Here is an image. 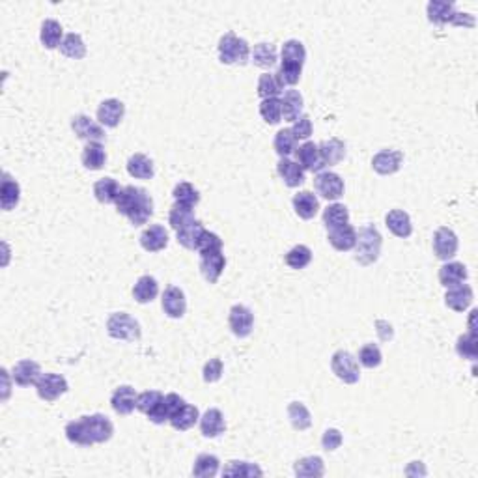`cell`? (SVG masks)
<instances>
[{"label":"cell","instance_id":"obj_1","mask_svg":"<svg viewBox=\"0 0 478 478\" xmlns=\"http://www.w3.org/2000/svg\"><path fill=\"white\" fill-rule=\"evenodd\" d=\"M114 206L116 212L127 217L133 226L146 225L148 219L153 215L152 196L148 194V191L135 185L122 187Z\"/></svg>","mask_w":478,"mask_h":478},{"label":"cell","instance_id":"obj_2","mask_svg":"<svg viewBox=\"0 0 478 478\" xmlns=\"http://www.w3.org/2000/svg\"><path fill=\"white\" fill-rule=\"evenodd\" d=\"M381 245L383 238L374 225L363 226L357 234V243H355V260L361 266H372L376 264L381 254Z\"/></svg>","mask_w":478,"mask_h":478},{"label":"cell","instance_id":"obj_3","mask_svg":"<svg viewBox=\"0 0 478 478\" xmlns=\"http://www.w3.org/2000/svg\"><path fill=\"white\" fill-rule=\"evenodd\" d=\"M251 58V47L243 38L234 32H226L219 40V60L226 66L247 64Z\"/></svg>","mask_w":478,"mask_h":478},{"label":"cell","instance_id":"obj_4","mask_svg":"<svg viewBox=\"0 0 478 478\" xmlns=\"http://www.w3.org/2000/svg\"><path fill=\"white\" fill-rule=\"evenodd\" d=\"M106 332L111 334V339L124 340V342H135L142 334L139 321L127 312L111 314V318L106 321Z\"/></svg>","mask_w":478,"mask_h":478},{"label":"cell","instance_id":"obj_5","mask_svg":"<svg viewBox=\"0 0 478 478\" xmlns=\"http://www.w3.org/2000/svg\"><path fill=\"white\" fill-rule=\"evenodd\" d=\"M331 370L340 381H344L345 385H355L361 379L357 358L353 357L350 352H345V350L334 352L331 358Z\"/></svg>","mask_w":478,"mask_h":478},{"label":"cell","instance_id":"obj_6","mask_svg":"<svg viewBox=\"0 0 478 478\" xmlns=\"http://www.w3.org/2000/svg\"><path fill=\"white\" fill-rule=\"evenodd\" d=\"M69 385H67V379L62 376V374L54 372H45L41 374V378L38 379L36 383V391H38V396L45 402H56V400L66 394Z\"/></svg>","mask_w":478,"mask_h":478},{"label":"cell","instance_id":"obj_7","mask_svg":"<svg viewBox=\"0 0 478 478\" xmlns=\"http://www.w3.org/2000/svg\"><path fill=\"white\" fill-rule=\"evenodd\" d=\"M314 187H316V193L321 196V198L331 200V202H337V200L344 194V179L340 178L337 172H318L316 178H314Z\"/></svg>","mask_w":478,"mask_h":478},{"label":"cell","instance_id":"obj_8","mask_svg":"<svg viewBox=\"0 0 478 478\" xmlns=\"http://www.w3.org/2000/svg\"><path fill=\"white\" fill-rule=\"evenodd\" d=\"M432 245H433V254H435L439 260L448 262V260L454 258L456 253H458V245H459L458 236H456L454 230H451V228L441 226V228H437L435 234H433Z\"/></svg>","mask_w":478,"mask_h":478},{"label":"cell","instance_id":"obj_9","mask_svg":"<svg viewBox=\"0 0 478 478\" xmlns=\"http://www.w3.org/2000/svg\"><path fill=\"white\" fill-rule=\"evenodd\" d=\"M228 326L238 339H247L254 329V314L245 305H234L228 312Z\"/></svg>","mask_w":478,"mask_h":478},{"label":"cell","instance_id":"obj_10","mask_svg":"<svg viewBox=\"0 0 478 478\" xmlns=\"http://www.w3.org/2000/svg\"><path fill=\"white\" fill-rule=\"evenodd\" d=\"M71 129L75 131V135L82 140H88V142H101L105 139V129L92 120L87 114H77L71 120Z\"/></svg>","mask_w":478,"mask_h":478},{"label":"cell","instance_id":"obj_11","mask_svg":"<svg viewBox=\"0 0 478 478\" xmlns=\"http://www.w3.org/2000/svg\"><path fill=\"white\" fill-rule=\"evenodd\" d=\"M161 305H163V310H165V314L168 318H183L187 312L185 293L181 292L178 286H168L165 292H163Z\"/></svg>","mask_w":478,"mask_h":478},{"label":"cell","instance_id":"obj_12","mask_svg":"<svg viewBox=\"0 0 478 478\" xmlns=\"http://www.w3.org/2000/svg\"><path fill=\"white\" fill-rule=\"evenodd\" d=\"M404 163V153L400 150H381L374 155L372 168L381 176H391L400 170Z\"/></svg>","mask_w":478,"mask_h":478},{"label":"cell","instance_id":"obj_13","mask_svg":"<svg viewBox=\"0 0 478 478\" xmlns=\"http://www.w3.org/2000/svg\"><path fill=\"white\" fill-rule=\"evenodd\" d=\"M12 378L19 387H30L38 383V379L41 378V366L32 361V358H25L15 363L12 368Z\"/></svg>","mask_w":478,"mask_h":478},{"label":"cell","instance_id":"obj_14","mask_svg":"<svg viewBox=\"0 0 478 478\" xmlns=\"http://www.w3.org/2000/svg\"><path fill=\"white\" fill-rule=\"evenodd\" d=\"M88 430H90V437H92L93 445L95 443H106L109 439L113 437L114 424L111 422V418L101 415V413H93V415H87Z\"/></svg>","mask_w":478,"mask_h":478},{"label":"cell","instance_id":"obj_15","mask_svg":"<svg viewBox=\"0 0 478 478\" xmlns=\"http://www.w3.org/2000/svg\"><path fill=\"white\" fill-rule=\"evenodd\" d=\"M327 239L332 245L334 251L339 253H348L355 249V243H357V230L353 228L350 223L344 226H339V228H332V230H327Z\"/></svg>","mask_w":478,"mask_h":478},{"label":"cell","instance_id":"obj_16","mask_svg":"<svg viewBox=\"0 0 478 478\" xmlns=\"http://www.w3.org/2000/svg\"><path fill=\"white\" fill-rule=\"evenodd\" d=\"M126 116V105L120 100H105L98 106V120L101 126L105 127H118L120 122Z\"/></svg>","mask_w":478,"mask_h":478},{"label":"cell","instance_id":"obj_17","mask_svg":"<svg viewBox=\"0 0 478 478\" xmlns=\"http://www.w3.org/2000/svg\"><path fill=\"white\" fill-rule=\"evenodd\" d=\"M226 267V258L223 251H217V253L202 254L200 256V271L204 275V279L209 282V284H215L217 280L220 279V275L225 271Z\"/></svg>","mask_w":478,"mask_h":478},{"label":"cell","instance_id":"obj_18","mask_svg":"<svg viewBox=\"0 0 478 478\" xmlns=\"http://www.w3.org/2000/svg\"><path fill=\"white\" fill-rule=\"evenodd\" d=\"M139 241L140 247L148 253H159L168 245V232L165 230V226L152 225L140 234Z\"/></svg>","mask_w":478,"mask_h":478},{"label":"cell","instance_id":"obj_19","mask_svg":"<svg viewBox=\"0 0 478 478\" xmlns=\"http://www.w3.org/2000/svg\"><path fill=\"white\" fill-rule=\"evenodd\" d=\"M139 394L131 385H120L111 396V405L118 415H131L137 407Z\"/></svg>","mask_w":478,"mask_h":478},{"label":"cell","instance_id":"obj_20","mask_svg":"<svg viewBox=\"0 0 478 478\" xmlns=\"http://www.w3.org/2000/svg\"><path fill=\"white\" fill-rule=\"evenodd\" d=\"M473 288L469 284H459L454 288H448L445 295V305L452 308L454 312H465L473 303Z\"/></svg>","mask_w":478,"mask_h":478},{"label":"cell","instance_id":"obj_21","mask_svg":"<svg viewBox=\"0 0 478 478\" xmlns=\"http://www.w3.org/2000/svg\"><path fill=\"white\" fill-rule=\"evenodd\" d=\"M295 155H297V163L301 165L303 170H310V172H321L323 168V161H321V155H319L318 144L314 142H305L295 150Z\"/></svg>","mask_w":478,"mask_h":478},{"label":"cell","instance_id":"obj_22","mask_svg":"<svg viewBox=\"0 0 478 478\" xmlns=\"http://www.w3.org/2000/svg\"><path fill=\"white\" fill-rule=\"evenodd\" d=\"M200 432L204 437H219L220 433H225L226 422L225 415L220 413V409L217 407H209L202 417H200Z\"/></svg>","mask_w":478,"mask_h":478},{"label":"cell","instance_id":"obj_23","mask_svg":"<svg viewBox=\"0 0 478 478\" xmlns=\"http://www.w3.org/2000/svg\"><path fill=\"white\" fill-rule=\"evenodd\" d=\"M467 279H469V271L462 262H446L445 266L439 267V282L441 286H445L446 290L464 284Z\"/></svg>","mask_w":478,"mask_h":478},{"label":"cell","instance_id":"obj_24","mask_svg":"<svg viewBox=\"0 0 478 478\" xmlns=\"http://www.w3.org/2000/svg\"><path fill=\"white\" fill-rule=\"evenodd\" d=\"M292 204L295 213H297L301 219H305V220L314 219L319 212L318 196H316L314 193H310V191H301V193L295 194L292 200Z\"/></svg>","mask_w":478,"mask_h":478},{"label":"cell","instance_id":"obj_25","mask_svg":"<svg viewBox=\"0 0 478 478\" xmlns=\"http://www.w3.org/2000/svg\"><path fill=\"white\" fill-rule=\"evenodd\" d=\"M387 228L391 230L396 238L405 239L413 234L411 217L404 212V209H391L385 217Z\"/></svg>","mask_w":478,"mask_h":478},{"label":"cell","instance_id":"obj_26","mask_svg":"<svg viewBox=\"0 0 478 478\" xmlns=\"http://www.w3.org/2000/svg\"><path fill=\"white\" fill-rule=\"evenodd\" d=\"M277 172L282 178L288 187H299L305 183V170L301 168L299 163L292 161L290 157H282L277 165Z\"/></svg>","mask_w":478,"mask_h":478},{"label":"cell","instance_id":"obj_27","mask_svg":"<svg viewBox=\"0 0 478 478\" xmlns=\"http://www.w3.org/2000/svg\"><path fill=\"white\" fill-rule=\"evenodd\" d=\"M21 198V187L8 172L2 174V185H0V204L4 212L14 209L19 204Z\"/></svg>","mask_w":478,"mask_h":478},{"label":"cell","instance_id":"obj_28","mask_svg":"<svg viewBox=\"0 0 478 478\" xmlns=\"http://www.w3.org/2000/svg\"><path fill=\"white\" fill-rule=\"evenodd\" d=\"M204 225L200 223L198 219L189 220L187 225H183L179 230H176V238H178V243L181 247H185L189 251H196V245H198L200 236L204 234Z\"/></svg>","mask_w":478,"mask_h":478},{"label":"cell","instance_id":"obj_29","mask_svg":"<svg viewBox=\"0 0 478 478\" xmlns=\"http://www.w3.org/2000/svg\"><path fill=\"white\" fill-rule=\"evenodd\" d=\"M198 420H200L198 407L193 404H187L185 402V404L179 407V411L176 413L168 422H170V426H172L174 430H178V432H187V430H191Z\"/></svg>","mask_w":478,"mask_h":478},{"label":"cell","instance_id":"obj_30","mask_svg":"<svg viewBox=\"0 0 478 478\" xmlns=\"http://www.w3.org/2000/svg\"><path fill=\"white\" fill-rule=\"evenodd\" d=\"M127 172L131 178L152 179L155 174V166H153V161L144 153H133L127 159Z\"/></svg>","mask_w":478,"mask_h":478},{"label":"cell","instance_id":"obj_31","mask_svg":"<svg viewBox=\"0 0 478 478\" xmlns=\"http://www.w3.org/2000/svg\"><path fill=\"white\" fill-rule=\"evenodd\" d=\"M157 293H159V284L150 275H142L133 286V297L140 305L152 303L153 299L157 297Z\"/></svg>","mask_w":478,"mask_h":478},{"label":"cell","instance_id":"obj_32","mask_svg":"<svg viewBox=\"0 0 478 478\" xmlns=\"http://www.w3.org/2000/svg\"><path fill=\"white\" fill-rule=\"evenodd\" d=\"M319 155L326 166L339 165L340 161L345 157V144L340 139H329L319 142Z\"/></svg>","mask_w":478,"mask_h":478},{"label":"cell","instance_id":"obj_33","mask_svg":"<svg viewBox=\"0 0 478 478\" xmlns=\"http://www.w3.org/2000/svg\"><path fill=\"white\" fill-rule=\"evenodd\" d=\"M428 19L433 25H446V23H452L454 19V14H456V8L452 2H445V0H432L428 2Z\"/></svg>","mask_w":478,"mask_h":478},{"label":"cell","instance_id":"obj_34","mask_svg":"<svg viewBox=\"0 0 478 478\" xmlns=\"http://www.w3.org/2000/svg\"><path fill=\"white\" fill-rule=\"evenodd\" d=\"M80 161L88 170H101L106 161L105 146L101 142H87V146L82 150V155H80Z\"/></svg>","mask_w":478,"mask_h":478},{"label":"cell","instance_id":"obj_35","mask_svg":"<svg viewBox=\"0 0 478 478\" xmlns=\"http://www.w3.org/2000/svg\"><path fill=\"white\" fill-rule=\"evenodd\" d=\"M282 118L286 122H295V120L303 114V95L299 93V90H286L284 95H282Z\"/></svg>","mask_w":478,"mask_h":478},{"label":"cell","instance_id":"obj_36","mask_svg":"<svg viewBox=\"0 0 478 478\" xmlns=\"http://www.w3.org/2000/svg\"><path fill=\"white\" fill-rule=\"evenodd\" d=\"M62 40H64V28H62V25H60L58 21H54V19L43 21V25H41V30H40L41 45L51 51V49L60 47Z\"/></svg>","mask_w":478,"mask_h":478},{"label":"cell","instance_id":"obj_37","mask_svg":"<svg viewBox=\"0 0 478 478\" xmlns=\"http://www.w3.org/2000/svg\"><path fill=\"white\" fill-rule=\"evenodd\" d=\"M66 437L69 443L79 446H92L93 441L90 437V430H88L87 420L84 417L77 418V420H71L67 422L66 426Z\"/></svg>","mask_w":478,"mask_h":478},{"label":"cell","instance_id":"obj_38","mask_svg":"<svg viewBox=\"0 0 478 478\" xmlns=\"http://www.w3.org/2000/svg\"><path fill=\"white\" fill-rule=\"evenodd\" d=\"M120 191H122V187L114 178H101L93 183V194L101 204H114Z\"/></svg>","mask_w":478,"mask_h":478},{"label":"cell","instance_id":"obj_39","mask_svg":"<svg viewBox=\"0 0 478 478\" xmlns=\"http://www.w3.org/2000/svg\"><path fill=\"white\" fill-rule=\"evenodd\" d=\"M280 64H290V66H301L306 60V49L299 40H288L282 45L280 51Z\"/></svg>","mask_w":478,"mask_h":478},{"label":"cell","instance_id":"obj_40","mask_svg":"<svg viewBox=\"0 0 478 478\" xmlns=\"http://www.w3.org/2000/svg\"><path fill=\"white\" fill-rule=\"evenodd\" d=\"M293 471H295L297 477L319 478L323 477L326 467H323V459L319 458V456H306V458H301L295 462Z\"/></svg>","mask_w":478,"mask_h":478},{"label":"cell","instance_id":"obj_41","mask_svg":"<svg viewBox=\"0 0 478 478\" xmlns=\"http://www.w3.org/2000/svg\"><path fill=\"white\" fill-rule=\"evenodd\" d=\"M288 418L297 432H305L312 426V415L306 409V405L301 402H292L288 405Z\"/></svg>","mask_w":478,"mask_h":478},{"label":"cell","instance_id":"obj_42","mask_svg":"<svg viewBox=\"0 0 478 478\" xmlns=\"http://www.w3.org/2000/svg\"><path fill=\"white\" fill-rule=\"evenodd\" d=\"M60 53L67 56V58H84L87 56V45H84V41L80 38V34H66L62 43H60Z\"/></svg>","mask_w":478,"mask_h":478},{"label":"cell","instance_id":"obj_43","mask_svg":"<svg viewBox=\"0 0 478 478\" xmlns=\"http://www.w3.org/2000/svg\"><path fill=\"white\" fill-rule=\"evenodd\" d=\"M251 58H253L254 66L269 69L277 64V47L273 43H258L251 51Z\"/></svg>","mask_w":478,"mask_h":478},{"label":"cell","instance_id":"obj_44","mask_svg":"<svg viewBox=\"0 0 478 478\" xmlns=\"http://www.w3.org/2000/svg\"><path fill=\"white\" fill-rule=\"evenodd\" d=\"M348 223H350V212H348V207L344 204L334 202V204L323 209V225H326L327 230L339 228V226H344Z\"/></svg>","mask_w":478,"mask_h":478},{"label":"cell","instance_id":"obj_45","mask_svg":"<svg viewBox=\"0 0 478 478\" xmlns=\"http://www.w3.org/2000/svg\"><path fill=\"white\" fill-rule=\"evenodd\" d=\"M219 458L213 454H198L194 459L193 475L200 478H213L219 473Z\"/></svg>","mask_w":478,"mask_h":478},{"label":"cell","instance_id":"obj_46","mask_svg":"<svg viewBox=\"0 0 478 478\" xmlns=\"http://www.w3.org/2000/svg\"><path fill=\"white\" fill-rule=\"evenodd\" d=\"M273 148H275V152L280 155V159H282V157H290V155L297 150V139H295V135L292 133V129H280L279 133L275 135Z\"/></svg>","mask_w":478,"mask_h":478},{"label":"cell","instance_id":"obj_47","mask_svg":"<svg viewBox=\"0 0 478 478\" xmlns=\"http://www.w3.org/2000/svg\"><path fill=\"white\" fill-rule=\"evenodd\" d=\"M172 196L176 200V204L185 207H194L200 202V193L189 181H181V183L174 187Z\"/></svg>","mask_w":478,"mask_h":478},{"label":"cell","instance_id":"obj_48","mask_svg":"<svg viewBox=\"0 0 478 478\" xmlns=\"http://www.w3.org/2000/svg\"><path fill=\"white\" fill-rule=\"evenodd\" d=\"M456 353H458L462 358H467V361H475L478 357V339L477 332H465V334H459L458 340H456Z\"/></svg>","mask_w":478,"mask_h":478},{"label":"cell","instance_id":"obj_49","mask_svg":"<svg viewBox=\"0 0 478 478\" xmlns=\"http://www.w3.org/2000/svg\"><path fill=\"white\" fill-rule=\"evenodd\" d=\"M223 475H225V477H262L264 471H262L256 464L234 459V462H228Z\"/></svg>","mask_w":478,"mask_h":478},{"label":"cell","instance_id":"obj_50","mask_svg":"<svg viewBox=\"0 0 478 478\" xmlns=\"http://www.w3.org/2000/svg\"><path fill=\"white\" fill-rule=\"evenodd\" d=\"M286 264L292 269H305L312 262V251L306 245H295L286 254Z\"/></svg>","mask_w":478,"mask_h":478},{"label":"cell","instance_id":"obj_51","mask_svg":"<svg viewBox=\"0 0 478 478\" xmlns=\"http://www.w3.org/2000/svg\"><path fill=\"white\" fill-rule=\"evenodd\" d=\"M260 114L266 120L269 126H277L282 120V101L279 98H269V100L260 101Z\"/></svg>","mask_w":478,"mask_h":478},{"label":"cell","instance_id":"obj_52","mask_svg":"<svg viewBox=\"0 0 478 478\" xmlns=\"http://www.w3.org/2000/svg\"><path fill=\"white\" fill-rule=\"evenodd\" d=\"M301 73H303V67L301 66H290V64H280V67L277 69V82L279 87L284 90L286 87H295L299 80H301Z\"/></svg>","mask_w":478,"mask_h":478},{"label":"cell","instance_id":"obj_53","mask_svg":"<svg viewBox=\"0 0 478 478\" xmlns=\"http://www.w3.org/2000/svg\"><path fill=\"white\" fill-rule=\"evenodd\" d=\"M381 361H383V355H381L378 344H365L358 350V363L365 368H370V370L378 368Z\"/></svg>","mask_w":478,"mask_h":478},{"label":"cell","instance_id":"obj_54","mask_svg":"<svg viewBox=\"0 0 478 478\" xmlns=\"http://www.w3.org/2000/svg\"><path fill=\"white\" fill-rule=\"evenodd\" d=\"M282 92V88L277 82L275 73H262L258 79V95L262 100H269V98H277Z\"/></svg>","mask_w":478,"mask_h":478},{"label":"cell","instance_id":"obj_55","mask_svg":"<svg viewBox=\"0 0 478 478\" xmlns=\"http://www.w3.org/2000/svg\"><path fill=\"white\" fill-rule=\"evenodd\" d=\"M193 209L194 207H185L179 206V204H174V206L170 207V213H168V225L172 226L174 230H179L181 226L194 219Z\"/></svg>","mask_w":478,"mask_h":478},{"label":"cell","instance_id":"obj_56","mask_svg":"<svg viewBox=\"0 0 478 478\" xmlns=\"http://www.w3.org/2000/svg\"><path fill=\"white\" fill-rule=\"evenodd\" d=\"M163 398H165V396H163L159 391L140 392L139 398H137V409H139L140 413H144V415H150V413L163 402Z\"/></svg>","mask_w":478,"mask_h":478},{"label":"cell","instance_id":"obj_57","mask_svg":"<svg viewBox=\"0 0 478 478\" xmlns=\"http://www.w3.org/2000/svg\"><path fill=\"white\" fill-rule=\"evenodd\" d=\"M196 251L202 254L217 253V251H223V239L217 236V234L209 232V230H204V234L200 236L198 245H196Z\"/></svg>","mask_w":478,"mask_h":478},{"label":"cell","instance_id":"obj_58","mask_svg":"<svg viewBox=\"0 0 478 478\" xmlns=\"http://www.w3.org/2000/svg\"><path fill=\"white\" fill-rule=\"evenodd\" d=\"M223 370H225V366H223V361L219 357L209 358L206 365H204V370H202L204 381L206 383H217L223 378Z\"/></svg>","mask_w":478,"mask_h":478},{"label":"cell","instance_id":"obj_59","mask_svg":"<svg viewBox=\"0 0 478 478\" xmlns=\"http://www.w3.org/2000/svg\"><path fill=\"white\" fill-rule=\"evenodd\" d=\"M290 129H292V133L295 135V139L306 140L310 139V135H312V122H310V118H308L306 114H301V116L293 122V126L290 127Z\"/></svg>","mask_w":478,"mask_h":478},{"label":"cell","instance_id":"obj_60","mask_svg":"<svg viewBox=\"0 0 478 478\" xmlns=\"http://www.w3.org/2000/svg\"><path fill=\"white\" fill-rule=\"evenodd\" d=\"M342 441H344V437H342V433H340L337 428H329V430H326L323 435H321V446H323L327 452L337 451V448L342 445Z\"/></svg>","mask_w":478,"mask_h":478},{"label":"cell","instance_id":"obj_61","mask_svg":"<svg viewBox=\"0 0 478 478\" xmlns=\"http://www.w3.org/2000/svg\"><path fill=\"white\" fill-rule=\"evenodd\" d=\"M185 404V400L181 398L179 394H176V392H170V394H166L165 396V407H166V413H168V420L176 415V413L179 411V407Z\"/></svg>","mask_w":478,"mask_h":478},{"label":"cell","instance_id":"obj_62","mask_svg":"<svg viewBox=\"0 0 478 478\" xmlns=\"http://www.w3.org/2000/svg\"><path fill=\"white\" fill-rule=\"evenodd\" d=\"M452 25L454 27H469L473 28L475 27V17L469 14H454V19H452Z\"/></svg>","mask_w":478,"mask_h":478},{"label":"cell","instance_id":"obj_63","mask_svg":"<svg viewBox=\"0 0 478 478\" xmlns=\"http://www.w3.org/2000/svg\"><path fill=\"white\" fill-rule=\"evenodd\" d=\"M376 327H378L379 339L383 340V342L392 339V327L391 323H387L385 319H378V321H376Z\"/></svg>","mask_w":478,"mask_h":478}]
</instances>
